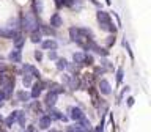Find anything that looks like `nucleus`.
<instances>
[{
    "instance_id": "obj_11",
    "label": "nucleus",
    "mask_w": 151,
    "mask_h": 132,
    "mask_svg": "<svg viewBox=\"0 0 151 132\" xmlns=\"http://www.w3.org/2000/svg\"><path fill=\"white\" fill-rule=\"evenodd\" d=\"M50 124H52V120H50L49 115H41L40 116V127H41V129H44V131L49 129Z\"/></svg>"
},
{
    "instance_id": "obj_31",
    "label": "nucleus",
    "mask_w": 151,
    "mask_h": 132,
    "mask_svg": "<svg viewBox=\"0 0 151 132\" xmlns=\"http://www.w3.org/2000/svg\"><path fill=\"white\" fill-rule=\"evenodd\" d=\"M24 132H36V129H35V126H27Z\"/></svg>"
},
{
    "instance_id": "obj_26",
    "label": "nucleus",
    "mask_w": 151,
    "mask_h": 132,
    "mask_svg": "<svg viewBox=\"0 0 151 132\" xmlns=\"http://www.w3.org/2000/svg\"><path fill=\"white\" fill-rule=\"evenodd\" d=\"M83 65H93V57L91 55H88V54H85V58H83Z\"/></svg>"
},
{
    "instance_id": "obj_1",
    "label": "nucleus",
    "mask_w": 151,
    "mask_h": 132,
    "mask_svg": "<svg viewBox=\"0 0 151 132\" xmlns=\"http://www.w3.org/2000/svg\"><path fill=\"white\" fill-rule=\"evenodd\" d=\"M13 88H14V77H11V75L2 72V74H0V90L3 91V94H5L6 98L11 96Z\"/></svg>"
},
{
    "instance_id": "obj_29",
    "label": "nucleus",
    "mask_w": 151,
    "mask_h": 132,
    "mask_svg": "<svg viewBox=\"0 0 151 132\" xmlns=\"http://www.w3.org/2000/svg\"><path fill=\"white\" fill-rule=\"evenodd\" d=\"M5 99H6V96H5V94H3V91L0 90V107L3 105V101H5Z\"/></svg>"
},
{
    "instance_id": "obj_13",
    "label": "nucleus",
    "mask_w": 151,
    "mask_h": 132,
    "mask_svg": "<svg viewBox=\"0 0 151 132\" xmlns=\"http://www.w3.org/2000/svg\"><path fill=\"white\" fill-rule=\"evenodd\" d=\"M24 72H28V74L32 75V77H36V79L41 77L40 71H38L35 66H32V65H24Z\"/></svg>"
},
{
    "instance_id": "obj_14",
    "label": "nucleus",
    "mask_w": 151,
    "mask_h": 132,
    "mask_svg": "<svg viewBox=\"0 0 151 132\" xmlns=\"http://www.w3.org/2000/svg\"><path fill=\"white\" fill-rule=\"evenodd\" d=\"M42 90H44V87H42V83H33L32 85V93H30V98H38L40 94L42 93Z\"/></svg>"
},
{
    "instance_id": "obj_2",
    "label": "nucleus",
    "mask_w": 151,
    "mask_h": 132,
    "mask_svg": "<svg viewBox=\"0 0 151 132\" xmlns=\"http://www.w3.org/2000/svg\"><path fill=\"white\" fill-rule=\"evenodd\" d=\"M96 17H98V22H99V27H101L102 30H109V32H113V33L116 32V28L112 25V21H110L109 13L102 11V9H99L98 14H96Z\"/></svg>"
},
{
    "instance_id": "obj_22",
    "label": "nucleus",
    "mask_w": 151,
    "mask_h": 132,
    "mask_svg": "<svg viewBox=\"0 0 151 132\" xmlns=\"http://www.w3.org/2000/svg\"><path fill=\"white\" fill-rule=\"evenodd\" d=\"M68 68V61H66L65 58H57V69L58 71H63Z\"/></svg>"
},
{
    "instance_id": "obj_32",
    "label": "nucleus",
    "mask_w": 151,
    "mask_h": 132,
    "mask_svg": "<svg viewBox=\"0 0 151 132\" xmlns=\"http://www.w3.org/2000/svg\"><path fill=\"white\" fill-rule=\"evenodd\" d=\"M2 121H3V118H2V116H0V123H2Z\"/></svg>"
},
{
    "instance_id": "obj_20",
    "label": "nucleus",
    "mask_w": 151,
    "mask_h": 132,
    "mask_svg": "<svg viewBox=\"0 0 151 132\" xmlns=\"http://www.w3.org/2000/svg\"><path fill=\"white\" fill-rule=\"evenodd\" d=\"M83 58H85V54H83V52H76V54L73 55V60H74L77 65H83Z\"/></svg>"
},
{
    "instance_id": "obj_30",
    "label": "nucleus",
    "mask_w": 151,
    "mask_h": 132,
    "mask_svg": "<svg viewBox=\"0 0 151 132\" xmlns=\"http://www.w3.org/2000/svg\"><path fill=\"white\" fill-rule=\"evenodd\" d=\"M35 58H36L38 61H41V60H42V54H41L40 50H36V52H35Z\"/></svg>"
},
{
    "instance_id": "obj_8",
    "label": "nucleus",
    "mask_w": 151,
    "mask_h": 132,
    "mask_svg": "<svg viewBox=\"0 0 151 132\" xmlns=\"http://www.w3.org/2000/svg\"><path fill=\"white\" fill-rule=\"evenodd\" d=\"M49 116H50V120H58V121H66V120H68L63 113L58 112V110H55L54 107L49 108Z\"/></svg>"
},
{
    "instance_id": "obj_28",
    "label": "nucleus",
    "mask_w": 151,
    "mask_h": 132,
    "mask_svg": "<svg viewBox=\"0 0 151 132\" xmlns=\"http://www.w3.org/2000/svg\"><path fill=\"white\" fill-rule=\"evenodd\" d=\"M49 58L50 60H57V52L55 50H49Z\"/></svg>"
},
{
    "instance_id": "obj_18",
    "label": "nucleus",
    "mask_w": 151,
    "mask_h": 132,
    "mask_svg": "<svg viewBox=\"0 0 151 132\" xmlns=\"http://www.w3.org/2000/svg\"><path fill=\"white\" fill-rule=\"evenodd\" d=\"M16 99L21 101V102H27L28 99H30V93H27L25 90H21V91L16 93Z\"/></svg>"
},
{
    "instance_id": "obj_27",
    "label": "nucleus",
    "mask_w": 151,
    "mask_h": 132,
    "mask_svg": "<svg viewBox=\"0 0 151 132\" xmlns=\"http://www.w3.org/2000/svg\"><path fill=\"white\" fill-rule=\"evenodd\" d=\"M116 80H118V82H121V80H123V69L121 68H118V71H116Z\"/></svg>"
},
{
    "instance_id": "obj_9",
    "label": "nucleus",
    "mask_w": 151,
    "mask_h": 132,
    "mask_svg": "<svg viewBox=\"0 0 151 132\" xmlns=\"http://www.w3.org/2000/svg\"><path fill=\"white\" fill-rule=\"evenodd\" d=\"M99 91H101L102 94H106V96H109V94L112 93V87L106 79H102L101 82H99Z\"/></svg>"
},
{
    "instance_id": "obj_4",
    "label": "nucleus",
    "mask_w": 151,
    "mask_h": 132,
    "mask_svg": "<svg viewBox=\"0 0 151 132\" xmlns=\"http://www.w3.org/2000/svg\"><path fill=\"white\" fill-rule=\"evenodd\" d=\"M68 112H69V118L71 120H74L76 123H80L82 120H85V113H83V110L80 107H69L68 108Z\"/></svg>"
},
{
    "instance_id": "obj_21",
    "label": "nucleus",
    "mask_w": 151,
    "mask_h": 132,
    "mask_svg": "<svg viewBox=\"0 0 151 132\" xmlns=\"http://www.w3.org/2000/svg\"><path fill=\"white\" fill-rule=\"evenodd\" d=\"M24 42H25V38H24L22 35H17L16 38H14V46H16V49L21 50V47L24 46Z\"/></svg>"
},
{
    "instance_id": "obj_15",
    "label": "nucleus",
    "mask_w": 151,
    "mask_h": 132,
    "mask_svg": "<svg viewBox=\"0 0 151 132\" xmlns=\"http://www.w3.org/2000/svg\"><path fill=\"white\" fill-rule=\"evenodd\" d=\"M17 116H19V110H14L13 113H9V116L5 120V126L8 127H13V124L17 121Z\"/></svg>"
},
{
    "instance_id": "obj_10",
    "label": "nucleus",
    "mask_w": 151,
    "mask_h": 132,
    "mask_svg": "<svg viewBox=\"0 0 151 132\" xmlns=\"http://www.w3.org/2000/svg\"><path fill=\"white\" fill-rule=\"evenodd\" d=\"M50 25L54 27V28H60L61 25H63V19H61V16H60L58 13L52 14V17H50Z\"/></svg>"
},
{
    "instance_id": "obj_5",
    "label": "nucleus",
    "mask_w": 151,
    "mask_h": 132,
    "mask_svg": "<svg viewBox=\"0 0 151 132\" xmlns=\"http://www.w3.org/2000/svg\"><path fill=\"white\" fill-rule=\"evenodd\" d=\"M63 83H65L68 88H71V90H77V88H79V82H77V79H76V75L65 74V75H63Z\"/></svg>"
},
{
    "instance_id": "obj_23",
    "label": "nucleus",
    "mask_w": 151,
    "mask_h": 132,
    "mask_svg": "<svg viewBox=\"0 0 151 132\" xmlns=\"http://www.w3.org/2000/svg\"><path fill=\"white\" fill-rule=\"evenodd\" d=\"M32 75L30 74H28V72H24V75H22V83H24V87H30V85H32Z\"/></svg>"
},
{
    "instance_id": "obj_33",
    "label": "nucleus",
    "mask_w": 151,
    "mask_h": 132,
    "mask_svg": "<svg viewBox=\"0 0 151 132\" xmlns=\"http://www.w3.org/2000/svg\"><path fill=\"white\" fill-rule=\"evenodd\" d=\"M0 132H3V131H0Z\"/></svg>"
},
{
    "instance_id": "obj_19",
    "label": "nucleus",
    "mask_w": 151,
    "mask_h": 132,
    "mask_svg": "<svg viewBox=\"0 0 151 132\" xmlns=\"http://www.w3.org/2000/svg\"><path fill=\"white\" fill-rule=\"evenodd\" d=\"M33 9H35L36 16H40L42 13V0H35V2H33Z\"/></svg>"
},
{
    "instance_id": "obj_7",
    "label": "nucleus",
    "mask_w": 151,
    "mask_h": 132,
    "mask_svg": "<svg viewBox=\"0 0 151 132\" xmlns=\"http://www.w3.org/2000/svg\"><path fill=\"white\" fill-rule=\"evenodd\" d=\"M55 102H57V94L52 93V91H47L46 98H44V104H46L49 108H52V107L55 105Z\"/></svg>"
},
{
    "instance_id": "obj_16",
    "label": "nucleus",
    "mask_w": 151,
    "mask_h": 132,
    "mask_svg": "<svg viewBox=\"0 0 151 132\" xmlns=\"http://www.w3.org/2000/svg\"><path fill=\"white\" fill-rule=\"evenodd\" d=\"M41 46H42V49H46V50H55L57 47H58L57 41H54V39H46V41H42Z\"/></svg>"
},
{
    "instance_id": "obj_17",
    "label": "nucleus",
    "mask_w": 151,
    "mask_h": 132,
    "mask_svg": "<svg viewBox=\"0 0 151 132\" xmlns=\"http://www.w3.org/2000/svg\"><path fill=\"white\" fill-rule=\"evenodd\" d=\"M49 91L55 93L57 96H58V94L65 93V87H63V85H60V83H50V87H49Z\"/></svg>"
},
{
    "instance_id": "obj_12",
    "label": "nucleus",
    "mask_w": 151,
    "mask_h": 132,
    "mask_svg": "<svg viewBox=\"0 0 151 132\" xmlns=\"http://www.w3.org/2000/svg\"><path fill=\"white\" fill-rule=\"evenodd\" d=\"M66 132H91V131L83 127L82 124H79V123H76V124H71L66 127Z\"/></svg>"
},
{
    "instance_id": "obj_6",
    "label": "nucleus",
    "mask_w": 151,
    "mask_h": 132,
    "mask_svg": "<svg viewBox=\"0 0 151 132\" xmlns=\"http://www.w3.org/2000/svg\"><path fill=\"white\" fill-rule=\"evenodd\" d=\"M8 60L11 61V63H21V60H22L21 50H19V49L11 50V52H9V55H8Z\"/></svg>"
},
{
    "instance_id": "obj_34",
    "label": "nucleus",
    "mask_w": 151,
    "mask_h": 132,
    "mask_svg": "<svg viewBox=\"0 0 151 132\" xmlns=\"http://www.w3.org/2000/svg\"><path fill=\"white\" fill-rule=\"evenodd\" d=\"M54 132H55V131H54Z\"/></svg>"
},
{
    "instance_id": "obj_25",
    "label": "nucleus",
    "mask_w": 151,
    "mask_h": 132,
    "mask_svg": "<svg viewBox=\"0 0 151 132\" xmlns=\"http://www.w3.org/2000/svg\"><path fill=\"white\" fill-rule=\"evenodd\" d=\"M30 39H32V42H42V39H41V33H40V32H33Z\"/></svg>"
},
{
    "instance_id": "obj_24",
    "label": "nucleus",
    "mask_w": 151,
    "mask_h": 132,
    "mask_svg": "<svg viewBox=\"0 0 151 132\" xmlns=\"http://www.w3.org/2000/svg\"><path fill=\"white\" fill-rule=\"evenodd\" d=\"M21 124V127H25V112H22V110H19V116H17V121Z\"/></svg>"
},
{
    "instance_id": "obj_3",
    "label": "nucleus",
    "mask_w": 151,
    "mask_h": 132,
    "mask_svg": "<svg viewBox=\"0 0 151 132\" xmlns=\"http://www.w3.org/2000/svg\"><path fill=\"white\" fill-rule=\"evenodd\" d=\"M22 28L28 33H33V32H38V28H40V25H38L36 19L32 16V14L25 13L22 16Z\"/></svg>"
}]
</instances>
